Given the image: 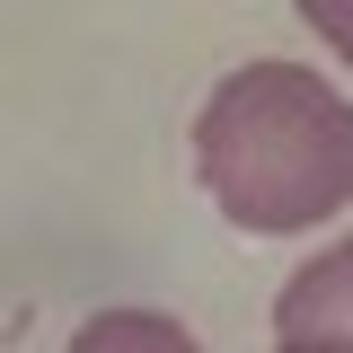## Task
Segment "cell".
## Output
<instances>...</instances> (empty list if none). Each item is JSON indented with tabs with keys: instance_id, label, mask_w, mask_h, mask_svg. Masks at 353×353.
<instances>
[{
	"instance_id": "6da1fadb",
	"label": "cell",
	"mask_w": 353,
	"mask_h": 353,
	"mask_svg": "<svg viewBox=\"0 0 353 353\" xmlns=\"http://www.w3.org/2000/svg\"><path fill=\"white\" fill-rule=\"evenodd\" d=\"M194 168L256 239L318 230L353 203V106L309 62H248L194 115Z\"/></svg>"
},
{
	"instance_id": "7a4b0ae2",
	"label": "cell",
	"mask_w": 353,
	"mask_h": 353,
	"mask_svg": "<svg viewBox=\"0 0 353 353\" xmlns=\"http://www.w3.org/2000/svg\"><path fill=\"white\" fill-rule=\"evenodd\" d=\"M274 336L292 353H353V239L301 265L274 301Z\"/></svg>"
},
{
	"instance_id": "3957f363",
	"label": "cell",
	"mask_w": 353,
	"mask_h": 353,
	"mask_svg": "<svg viewBox=\"0 0 353 353\" xmlns=\"http://www.w3.org/2000/svg\"><path fill=\"white\" fill-rule=\"evenodd\" d=\"M301 18H309V27H318V36H327V44L353 62V0H301Z\"/></svg>"
}]
</instances>
